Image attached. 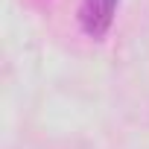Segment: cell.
I'll return each instance as SVG.
<instances>
[{
    "mask_svg": "<svg viewBox=\"0 0 149 149\" xmlns=\"http://www.w3.org/2000/svg\"><path fill=\"white\" fill-rule=\"evenodd\" d=\"M120 0H82L79 3V24L91 38H102L111 29L114 9Z\"/></svg>",
    "mask_w": 149,
    "mask_h": 149,
    "instance_id": "cell-1",
    "label": "cell"
}]
</instances>
